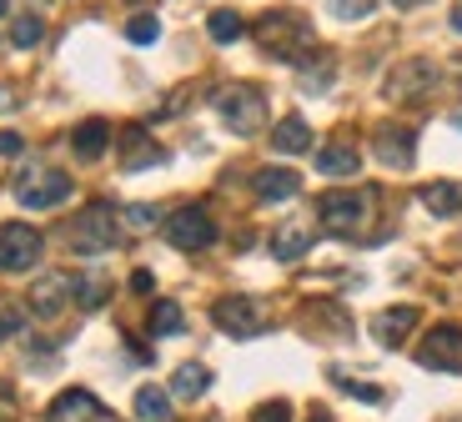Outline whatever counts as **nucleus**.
Here are the masks:
<instances>
[{"mask_svg":"<svg viewBox=\"0 0 462 422\" xmlns=\"http://www.w3.org/2000/svg\"><path fill=\"white\" fill-rule=\"evenodd\" d=\"M211 106H217V116L226 121V131H236V136H252L266 121V101H262L256 86H221V91L211 96Z\"/></svg>","mask_w":462,"mask_h":422,"instance_id":"1","label":"nucleus"},{"mask_svg":"<svg viewBox=\"0 0 462 422\" xmlns=\"http://www.w3.org/2000/svg\"><path fill=\"white\" fill-rule=\"evenodd\" d=\"M116 241H121V227H116V211L106 202L86 206L81 217L70 221V247L81 251V257H101V251H111Z\"/></svg>","mask_w":462,"mask_h":422,"instance_id":"2","label":"nucleus"},{"mask_svg":"<svg viewBox=\"0 0 462 422\" xmlns=\"http://www.w3.org/2000/svg\"><path fill=\"white\" fill-rule=\"evenodd\" d=\"M256 41H262L266 56H282L291 61L297 46H312V25L301 21V15H287V11H272L256 21Z\"/></svg>","mask_w":462,"mask_h":422,"instance_id":"3","label":"nucleus"},{"mask_svg":"<svg viewBox=\"0 0 462 422\" xmlns=\"http://www.w3.org/2000/svg\"><path fill=\"white\" fill-rule=\"evenodd\" d=\"M41 251H46V241H41V231L31 227V221H5L0 227V272H31L35 262H41Z\"/></svg>","mask_w":462,"mask_h":422,"instance_id":"4","label":"nucleus"},{"mask_svg":"<svg viewBox=\"0 0 462 422\" xmlns=\"http://www.w3.org/2000/svg\"><path fill=\"white\" fill-rule=\"evenodd\" d=\"M70 192H76V182H70L66 172H25L21 182H15V202H21L25 211H51V206L70 202Z\"/></svg>","mask_w":462,"mask_h":422,"instance_id":"5","label":"nucleus"},{"mask_svg":"<svg viewBox=\"0 0 462 422\" xmlns=\"http://www.w3.org/2000/svg\"><path fill=\"white\" fill-rule=\"evenodd\" d=\"M166 241H171L176 251H201V247L217 241V221H211L207 206H181V211L166 217Z\"/></svg>","mask_w":462,"mask_h":422,"instance_id":"6","label":"nucleus"},{"mask_svg":"<svg viewBox=\"0 0 462 422\" xmlns=\"http://www.w3.org/2000/svg\"><path fill=\"white\" fill-rule=\"evenodd\" d=\"M417 362L432 372H462V327H452V322L432 327L428 342L417 347Z\"/></svg>","mask_w":462,"mask_h":422,"instance_id":"7","label":"nucleus"},{"mask_svg":"<svg viewBox=\"0 0 462 422\" xmlns=\"http://www.w3.org/2000/svg\"><path fill=\"white\" fill-rule=\"evenodd\" d=\"M211 322H217L226 337H256V332L266 327L262 307H256L252 297H221V302H211Z\"/></svg>","mask_w":462,"mask_h":422,"instance_id":"8","label":"nucleus"},{"mask_svg":"<svg viewBox=\"0 0 462 422\" xmlns=\"http://www.w3.org/2000/svg\"><path fill=\"white\" fill-rule=\"evenodd\" d=\"M70 297H76V277L70 272H46L31 286V312L41 322H51V317H60V312L70 307Z\"/></svg>","mask_w":462,"mask_h":422,"instance_id":"9","label":"nucleus"},{"mask_svg":"<svg viewBox=\"0 0 462 422\" xmlns=\"http://www.w3.org/2000/svg\"><path fill=\"white\" fill-rule=\"evenodd\" d=\"M367 206H372L367 192H327L317 211H322V221L332 231H357L367 221Z\"/></svg>","mask_w":462,"mask_h":422,"instance_id":"10","label":"nucleus"},{"mask_svg":"<svg viewBox=\"0 0 462 422\" xmlns=\"http://www.w3.org/2000/svg\"><path fill=\"white\" fill-rule=\"evenodd\" d=\"M46 422H116V417H111V408L96 402V392L70 388V392H60V398L46 408Z\"/></svg>","mask_w":462,"mask_h":422,"instance_id":"11","label":"nucleus"},{"mask_svg":"<svg viewBox=\"0 0 462 422\" xmlns=\"http://www.w3.org/2000/svg\"><path fill=\"white\" fill-rule=\"evenodd\" d=\"M372 151H377L382 166L402 172V166H412V161H417V131L387 121V126H377V141H372Z\"/></svg>","mask_w":462,"mask_h":422,"instance_id":"12","label":"nucleus"},{"mask_svg":"<svg viewBox=\"0 0 462 422\" xmlns=\"http://www.w3.org/2000/svg\"><path fill=\"white\" fill-rule=\"evenodd\" d=\"M432 80H438V66L432 61H402V66L387 76V101H412V96H422V91H432Z\"/></svg>","mask_w":462,"mask_h":422,"instance_id":"13","label":"nucleus"},{"mask_svg":"<svg viewBox=\"0 0 462 422\" xmlns=\"http://www.w3.org/2000/svg\"><path fill=\"white\" fill-rule=\"evenodd\" d=\"M70 151H76L81 161H101L106 151H111V121H101V116L81 121L76 131H70Z\"/></svg>","mask_w":462,"mask_h":422,"instance_id":"14","label":"nucleus"},{"mask_svg":"<svg viewBox=\"0 0 462 422\" xmlns=\"http://www.w3.org/2000/svg\"><path fill=\"white\" fill-rule=\"evenodd\" d=\"M417 327V307H387L372 317V337H377L382 347H402V337Z\"/></svg>","mask_w":462,"mask_h":422,"instance_id":"15","label":"nucleus"},{"mask_svg":"<svg viewBox=\"0 0 462 422\" xmlns=\"http://www.w3.org/2000/svg\"><path fill=\"white\" fill-rule=\"evenodd\" d=\"M162 161H166V151L156 146L141 126H131L126 141H121V166H126V172H141V166H162Z\"/></svg>","mask_w":462,"mask_h":422,"instance_id":"16","label":"nucleus"},{"mask_svg":"<svg viewBox=\"0 0 462 422\" xmlns=\"http://www.w3.org/2000/svg\"><path fill=\"white\" fill-rule=\"evenodd\" d=\"M207 388H211V367L207 362H181L171 372V402L181 398V402H197V398H207Z\"/></svg>","mask_w":462,"mask_h":422,"instance_id":"17","label":"nucleus"},{"mask_svg":"<svg viewBox=\"0 0 462 422\" xmlns=\"http://www.w3.org/2000/svg\"><path fill=\"white\" fill-rule=\"evenodd\" d=\"M256 202H291L297 196V172H287V166H266V172H256Z\"/></svg>","mask_w":462,"mask_h":422,"instance_id":"18","label":"nucleus"},{"mask_svg":"<svg viewBox=\"0 0 462 422\" xmlns=\"http://www.w3.org/2000/svg\"><path fill=\"white\" fill-rule=\"evenodd\" d=\"M307 251H312V231L297 227V221H282L277 237H272V257H277V262H301Z\"/></svg>","mask_w":462,"mask_h":422,"instance_id":"19","label":"nucleus"},{"mask_svg":"<svg viewBox=\"0 0 462 422\" xmlns=\"http://www.w3.org/2000/svg\"><path fill=\"white\" fill-rule=\"evenodd\" d=\"M272 146H277L282 156H301V151H312V126L301 121V116H287V121H277V131H272Z\"/></svg>","mask_w":462,"mask_h":422,"instance_id":"20","label":"nucleus"},{"mask_svg":"<svg viewBox=\"0 0 462 422\" xmlns=\"http://www.w3.org/2000/svg\"><path fill=\"white\" fill-rule=\"evenodd\" d=\"M422 206L432 217H457L462 211V182H428L422 186Z\"/></svg>","mask_w":462,"mask_h":422,"instance_id":"21","label":"nucleus"},{"mask_svg":"<svg viewBox=\"0 0 462 422\" xmlns=\"http://www.w3.org/2000/svg\"><path fill=\"white\" fill-rule=\"evenodd\" d=\"M317 172L322 176H357L362 172V156H357V146H322L317 151Z\"/></svg>","mask_w":462,"mask_h":422,"instance_id":"22","label":"nucleus"},{"mask_svg":"<svg viewBox=\"0 0 462 422\" xmlns=\"http://www.w3.org/2000/svg\"><path fill=\"white\" fill-rule=\"evenodd\" d=\"M136 417H141V422H166V417H171V392L141 388V392H136Z\"/></svg>","mask_w":462,"mask_h":422,"instance_id":"23","label":"nucleus"},{"mask_svg":"<svg viewBox=\"0 0 462 422\" xmlns=\"http://www.w3.org/2000/svg\"><path fill=\"white\" fill-rule=\"evenodd\" d=\"M207 31H211V41H217V46H231V41H242V35H246V21L236 11H217L207 21Z\"/></svg>","mask_w":462,"mask_h":422,"instance_id":"24","label":"nucleus"},{"mask_svg":"<svg viewBox=\"0 0 462 422\" xmlns=\"http://www.w3.org/2000/svg\"><path fill=\"white\" fill-rule=\"evenodd\" d=\"M41 35H46V25H41V15H15V25H11V46H15V51H31V46H41Z\"/></svg>","mask_w":462,"mask_h":422,"instance_id":"25","label":"nucleus"},{"mask_svg":"<svg viewBox=\"0 0 462 422\" xmlns=\"http://www.w3.org/2000/svg\"><path fill=\"white\" fill-rule=\"evenodd\" d=\"M181 327H186V317H181L176 302H156V307H151V332H156V337H171V332H181Z\"/></svg>","mask_w":462,"mask_h":422,"instance_id":"26","label":"nucleus"},{"mask_svg":"<svg viewBox=\"0 0 462 422\" xmlns=\"http://www.w3.org/2000/svg\"><path fill=\"white\" fill-rule=\"evenodd\" d=\"M126 41H131V46H156V41H162V21H156V15H131V21H126Z\"/></svg>","mask_w":462,"mask_h":422,"instance_id":"27","label":"nucleus"},{"mask_svg":"<svg viewBox=\"0 0 462 422\" xmlns=\"http://www.w3.org/2000/svg\"><path fill=\"white\" fill-rule=\"evenodd\" d=\"M106 297H111V286H106L101 277H81V282H76V302H81L86 312L106 307Z\"/></svg>","mask_w":462,"mask_h":422,"instance_id":"28","label":"nucleus"},{"mask_svg":"<svg viewBox=\"0 0 462 422\" xmlns=\"http://www.w3.org/2000/svg\"><path fill=\"white\" fill-rule=\"evenodd\" d=\"M327 11H332L337 21H367V15L377 11V0H327Z\"/></svg>","mask_w":462,"mask_h":422,"instance_id":"29","label":"nucleus"},{"mask_svg":"<svg viewBox=\"0 0 462 422\" xmlns=\"http://www.w3.org/2000/svg\"><path fill=\"white\" fill-rule=\"evenodd\" d=\"M252 422H291V402H282V398L262 402V408L252 412Z\"/></svg>","mask_w":462,"mask_h":422,"instance_id":"30","label":"nucleus"},{"mask_svg":"<svg viewBox=\"0 0 462 422\" xmlns=\"http://www.w3.org/2000/svg\"><path fill=\"white\" fill-rule=\"evenodd\" d=\"M121 217H126V221H131V227H136V231H146L151 221L162 217V211H156V206H146V202H141V206H126V211H121Z\"/></svg>","mask_w":462,"mask_h":422,"instance_id":"31","label":"nucleus"},{"mask_svg":"<svg viewBox=\"0 0 462 422\" xmlns=\"http://www.w3.org/2000/svg\"><path fill=\"white\" fill-rule=\"evenodd\" d=\"M337 382H342V392H352V398H362V402H382L377 388H362V382H352V377H337Z\"/></svg>","mask_w":462,"mask_h":422,"instance_id":"32","label":"nucleus"},{"mask_svg":"<svg viewBox=\"0 0 462 422\" xmlns=\"http://www.w3.org/2000/svg\"><path fill=\"white\" fill-rule=\"evenodd\" d=\"M21 151H25L21 131H0V156H21Z\"/></svg>","mask_w":462,"mask_h":422,"instance_id":"33","label":"nucleus"},{"mask_svg":"<svg viewBox=\"0 0 462 422\" xmlns=\"http://www.w3.org/2000/svg\"><path fill=\"white\" fill-rule=\"evenodd\" d=\"M11 417H15V388L0 382V422H11Z\"/></svg>","mask_w":462,"mask_h":422,"instance_id":"34","label":"nucleus"},{"mask_svg":"<svg viewBox=\"0 0 462 422\" xmlns=\"http://www.w3.org/2000/svg\"><path fill=\"white\" fill-rule=\"evenodd\" d=\"M15 332H21V317H15V312H5V317H0V342H5V337H15Z\"/></svg>","mask_w":462,"mask_h":422,"instance_id":"35","label":"nucleus"},{"mask_svg":"<svg viewBox=\"0 0 462 422\" xmlns=\"http://www.w3.org/2000/svg\"><path fill=\"white\" fill-rule=\"evenodd\" d=\"M131 292H151V272H136V277H131Z\"/></svg>","mask_w":462,"mask_h":422,"instance_id":"36","label":"nucleus"},{"mask_svg":"<svg viewBox=\"0 0 462 422\" xmlns=\"http://www.w3.org/2000/svg\"><path fill=\"white\" fill-rule=\"evenodd\" d=\"M448 21H452V31L462 35V0H457V5H452V15H448Z\"/></svg>","mask_w":462,"mask_h":422,"instance_id":"37","label":"nucleus"},{"mask_svg":"<svg viewBox=\"0 0 462 422\" xmlns=\"http://www.w3.org/2000/svg\"><path fill=\"white\" fill-rule=\"evenodd\" d=\"M11 106H15V101H11V91H0V111H11Z\"/></svg>","mask_w":462,"mask_h":422,"instance_id":"38","label":"nucleus"},{"mask_svg":"<svg viewBox=\"0 0 462 422\" xmlns=\"http://www.w3.org/2000/svg\"><path fill=\"white\" fill-rule=\"evenodd\" d=\"M307 422H332V417H327V412H322V408H317V412H312V417H307Z\"/></svg>","mask_w":462,"mask_h":422,"instance_id":"39","label":"nucleus"},{"mask_svg":"<svg viewBox=\"0 0 462 422\" xmlns=\"http://www.w3.org/2000/svg\"><path fill=\"white\" fill-rule=\"evenodd\" d=\"M5 11H11V0H0V15H5Z\"/></svg>","mask_w":462,"mask_h":422,"instance_id":"40","label":"nucleus"}]
</instances>
